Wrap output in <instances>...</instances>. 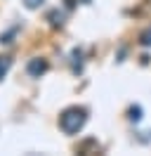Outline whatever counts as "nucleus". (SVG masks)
I'll return each instance as SVG.
<instances>
[{
  "instance_id": "nucleus-1",
  "label": "nucleus",
  "mask_w": 151,
  "mask_h": 156,
  "mask_svg": "<svg viewBox=\"0 0 151 156\" xmlns=\"http://www.w3.org/2000/svg\"><path fill=\"white\" fill-rule=\"evenodd\" d=\"M85 121H87L85 109L71 107V109H66L64 114L59 116V126H61V130H64L66 135H76V133H78V130L85 126Z\"/></svg>"
},
{
  "instance_id": "nucleus-2",
  "label": "nucleus",
  "mask_w": 151,
  "mask_h": 156,
  "mask_svg": "<svg viewBox=\"0 0 151 156\" xmlns=\"http://www.w3.org/2000/svg\"><path fill=\"white\" fill-rule=\"evenodd\" d=\"M45 71H47V62L45 59H31V62H28V73H31V76L40 78Z\"/></svg>"
},
{
  "instance_id": "nucleus-3",
  "label": "nucleus",
  "mask_w": 151,
  "mask_h": 156,
  "mask_svg": "<svg viewBox=\"0 0 151 156\" xmlns=\"http://www.w3.org/2000/svg\"><path fill=\"white\" fill-rule=\"evenodd\" d=\"M9 66H12V62H9L7 57H0V80H2V76L9 71Z\"/></svg>"
},
{
  "instance_id": "nucleus-4",
  "label": "nucleus",
  "mask_w": 151,
  "mask_h": 156,
  "mask_svg": "<svg viewBox=\"0 0 151 156\" xmlns=\"http://www.w3.org/2000/svg\"><path fill=\"white\" fill-rule=\"evenodd\" d=\"M139 43L144 45V48H151V26H149V29H146V31H144V33L139 36Z\"/></svg>"
},
{
  "instance_id": "nucleus-5",
  "label": "nucleus",
  "mask_w": 151,
  "mask_h": 156,
  "mask_svg": "<svg viewBox=\"0 0 151 156\" xmlns=\"http://www.w3.org/2000/svg\"><path fill=\"white\" fill-rule=\"evenodd\" d=\"M130 118H132V121H139V118H142V109L139 107H132L130 109Z\"/></svg>"
},
{
  "instance_id": "nucleus-6",
  "label": "nucleus",
  "mask_w": 151,
  "mask_h": 156,
  "mask_svg": "<svg viewBox=\"0 0 151 156\" xmlns=\"http://www.w3.org/2000/svg\"><path fill=\"white\" fill-rule=\"evenodd\" d=\"M50 19H52V24H61V14H59V12H52Z\"/></svg>"
},
{
  "instance_id": "nucleus-7",
  "label": "nucleus",
  "mask_w": 151,
  "mask_h": 156,
  "mask_svg": "<svg viewBox=\"0 0 151 156\" xmlns=\"http://www.w3.org/2000/svg\"><path fill=\"white\" fill-rule=\"evenodd\" d=\"M24 2H26V7H31V10H33V7H38L43 0H24Z\"/></svg>"
}]
</instances>
